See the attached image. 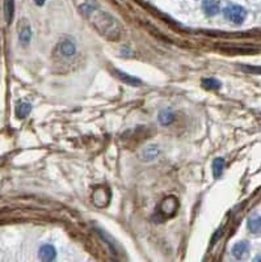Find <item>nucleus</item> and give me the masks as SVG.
Segmentation results:
<instances>
[{
    "label": "nucleus",
    "instance_id": "20e7f679",
    "mask_svg": "<svg viewBox=\"0 0 261 262\" xmlns=\"http://www.w3.org/2000/svg\"><path fill=\"white\" fill-rule=\"evenodd\" d=\"M77 52V46L74 44L73 41L70 40H63L60 42V52H62V55L63 56H73Z\"/></svg>",
    "mask_w": 261,
    "mask_h": 262
},
{
    "label": "nucleus",
    "instance_id": "9b49d317",
    "mask_svg": "<svg viewBox=\"0 0 261 262\" xmlns=\"http://www.w3.org/2000/svg\"><path fill=\"white\" fill-rule=\"evenodd\" d=\"M30 110H32L30 104L21 103V104H19V106H17V109H16V115L20 119H23V118H25L29 113H30Z\"/></svg>",
    "mask_w": 261,
    "mask_h": 262
},
{
    "label": "nucleus",
    "instance_id": "f8f14e48",
    "mask_svg": "<svg viewBox=\"0 0 261 262\" xmlns=\"http://www.w3.org/2000/svg\"><path fill=\"white\" fill-rule=\"evenodd\" d=\"M175 121V115L171 110H161L159 114V122L161 125H169Z\"/></svg>",
    "mask_w": 261,
    "mask_h": 262
},
{
    "label": "nucleus",
    "instance_id": "39448f33",
    "mask_svg": "<svg viewBox=\"0 0 261 262\" xmlns=\"http://www.w3.org/2000/svg\"><path fill=\"white\" fill-rule=\"evenodd\" d=\"M249 252V244L247 241H239L233 248L234 257L243 258Z\"/></svg>",
    "mask_w": 261,
    "mask_h": 262
},
{
    "label": "nucleus",
    "instance_id": "9d476101",
    "mask_svg": "<svg viewBox=\"0 0 261 262\" xmlns=\"http://www.w3.org/2000/svg\"><path fill=\"white\" fill-rule=\"evenodd\" d=\"M223 169H225V160L218 157L213 161V175L215 179H219L223 173Z\"/></svg>",
    "mask_w": 261,
    "mask_h": 262
},
{
    "label": "nucleus",
    "instance_id": "f3484780",
    "mask_svg": "<svg viewBox=\"0 0 261 262\" xmlns=\"http://www.w3.org/2000/svg\"><path fill=\"white\" fill-rule=\"evenodd\" d=\"M34 3H36L37 5H44L45 0H34Z\"/></svg>",
    "mask_w": 261,
    "mask_h": 262
},
{
    "label": "nucleus",
    "instance_id": "6e6552de",
    "mask_svg": "<svg viewBox=\"0 0 261 262\" xmlns=\"http://www.w3.org/2000/svg\"><path fill=\"white\" fill-rule=\"evenodd\" d=\"M117 76L120 78L124 83L129 84V85H135V87H138L139 84H141V80L137 79V78H134V76L131 75H128L126 72H122V71H116Z\"/></svg>",
    "mask_w": 261,
    "mask_h": 262
},
{
    "label": "nucleus",
    "instance_id": "f03ea898",
    "mask_svg": "<svg viewBox=\"0 0 261 262\" xmlns=\"http://www.w3.org/2000/svg\"><path fill=\"white\" fill-rule=\"evenodd\" d=\"M223 15L229 21L234 23V24H241L243 21L245 20L247 17V11L245 8H243L241 5H229L227 8L223 11Z\"/></svg>",
    "mask_w": 261,
    "mask_h": 262
},
{
    "label": "nucleus",
    "instance_id": "4468645a",
    "mask_svg": "<svg viewBox=\"0 0 261 262\" xmlns=\"http://www.w3.org/2000/svg\"><path fill=\"white\" fill-rule=\"evenodd\" d=\"M202 84L206 89H219L222 87L221 81H218L215 79H205L202 81Z\"/></svg>",
    "mask_w": 261,
    "mask_h": 262
},
{
    "label": "nucleus",
    "instance_id": "2eb2a0df",
    "mask_svg": "<svg viewBox=\"0 0 261 262\" xmlns=\"http://www.w3.org/2000/svg\"><path fill=\"white\" fill-rule=\"evenodd\" d=\"M153 148H154V147H150L149 150H147V151L145 152L146 157H147V159H149V160H150V159H154V157H155V156L157 155V151H155V152H154V151H153Z\"/></svg>",
    "mask_w": 261,
    "mask_h": 262
},
{
    "label": "nucleus",
    "instance_id": "f257e3e1",
    "mask_svg": "<svg viewBox=\"0 0 261 262\" xmlns=\"http://www.w3.org/2000/svg\"><path fill=\"white\" fill-rule=\"evenodd\" d=\"M83 15L89 20V23L96 28L100 34L105 36L109 40H117L121 34V28L114 17L100 9L95 4H85L81 7Z\"/></svg>",
    "mask_w": 261,
    "mask_h": 262
},
{
    "label": "nucleus",
    "instance_id": "7ed1b4c3",
    "mask_svg": "<svg viewBox=\"0 0 261 262\" xmlns=\"http://www.w3.org/2000/svg\"><path fill=\"white\" fill-rule=\"evenodd\" d=\"M202 9L208 16H215L219 13V3L217 0H204L202 1Z\"/></svg>",
    "mask_w": 261,
    "mask_h": 262
},
{
    "label": "nucleus",
    "instance_id": "ddd939ff",
    "mask_svg": "<svg viewBox=\"0 0 261 262\" xmlns=\"http://www.w3.org/2000/svg\"><path fill=\"white\" fill-rule=\"evenodd\" d=\"M20 41L23 44H28L29 41H30V37H32V33H30V28H29V25H25L24 28L20 30Z\"/></svg>",
    "mask_w": 261,
    "mask_h": 262
},
{
    "label": "nucleus",
    "instance_id": "a211bd4d",
    "mask_svg": "<svg viewBox=\"0 0 261 262\" xmlns=\"http://www.w3.org/2000/svg\"><path fill=\"white\" fill-rule=\"evenodd\" d=\"M256 261H261V256H260V257L256 258Z\"/></svg>",
    "mask_w": 261,
    "mask_h": 262
},
{
    "label": "nucleus",
    "instance_id": "0eeeda50",
    "mask_svg": "<svg viewBox=\"0 0 261 262\" xmlns=\"http://www.w3.org/2000/svg\"><path fill=\"white\" fill-rule=\"evenodd\" d=\"M248 230L255 235L261 234V216L259 215H253L248 219Z\"/></svg>",
    "mask_w": 261,
    "mask_h": 262
},
{
    "label": "nucleus",
    "instance_id": "dca6fc26",
    "mask_svg": "<svg viewBox=\"0 0 261 262\" xmlns=\"http://www.w3.org/2000/svg\"><path fill=\"white\" fill-rule=\"evenodd\" d=\"M244 70L249 72H261V67H244Z\"/></svg>",
    "mask_w": 261,
    "mask_h": 262
},
{
    "label": "nucleus",
    "instance_id": "1a4fd4ad",
    "mask_svg": "<svg viewBox=\"0 0 261 262\" xmlns=\"http://www.w3.org/2000/svg\"><path fill=\"white\" fill-rule=\"evenodd\" d=\"M4 12L7 23L11 24L13 15H15V0H4Z\"/></svg>",
    "mask_w": 261,
    "mask_h": 262
},
{
    "label": "nucleus",
    "instance_id": "423d86ee",
    "mask_svg": "<svg viewBox=\"0 0 261 262\" xmlns=\"http://www.w3.org/2000/svg\"><path fill=\"white\" fill-rule=\"evenodd\" d=\"M56 256V252L52 245H44L40 249V257L42 261H52Z\"/></svg>",
    "mask_w": 261,
    "mask_h": 262
}]
</instances>
